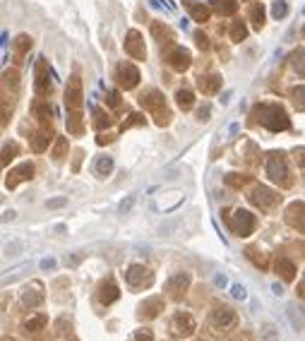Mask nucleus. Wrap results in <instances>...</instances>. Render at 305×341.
<instances>
[{"instance_id": "obj_33", "label": "nucleus", "mask_w": 305, "mask_h": 341, "mask_svg": "<svg viewBox=\"0 0 305 341\" xmlns=\"http://www.w3.org/2000/svg\"><path fill=\"white\" fill-rule=\"evenodd\" d=\"M94 170H96V175H99V178H106V175H111L113 159H111V156H99V159H96V164H94Z\"/></svg>"}, {"instance_id": "obj_28", "label": "nucleus", "mask_w": 305, "mask_h": 341, "mask_svg": "<svg viewBox=\"0 0 305 341\" xmlns=\"http://www.w3.org/2000/svg\"><path fill=\"white\" fill-rule=\"evenodd\" d=\"M152 36H154L159 43H171V41H173V34H171V29H168L164 22H154V24H152Z\"/></svg>"}, {"instance_id": "obj_57", "label": "nucleus", "mask_w": 305, "mask_h": 341, "mask_svg": "<svg viewBox=\"0 0 305 341\" xmlns=\"http://www.w3.org/2000/svg\"><path fill=\"white\" fill-rule=\"evenodd\" d=\"M2 341H17V339H10V337H5V339H2Z\"/></svg>"}, {"instance_id": "obj_43", "label": "nucleus", "mask_w": 305, "mask_h": 341, "mask_svg": "<svg viewBox=\"0 0 305 341\" xmlns=\"http://www.w3.org/2000/svg\"><path fill=\"white\" fill-rule=\"evenodd\" d=\"M106 104H109L111 108H118V106H120V94H118L115 89H109V91H106Z\"/></svg>"}, {"instance_id": "obj_47", "label": "nucleus", "mask_w": 305, "mask_h": 341, "mask_svg": "<svg viewBox=\"0 0 305 341\" xmlns=\"http://www.w3.org/2000/svg\"><path fill=\"white\" fill-rule=\"evenodd\" d=\"M82 156H84V151H75V159H72V170H75V173L80 170V164H82Z\"/></svg>"}, {"instance_id": "obj_48", "label": "nucleus", "mask_w": 305, "mask_h": 341, "mask_svg": "<svg viewBox=\"0 0 305 341\" xmlns=\"http://www.w3.org/2000/svg\"><path fill=\"white\" fill-rule=\"evenodd\" d=\"M231 291H233V296H236V298H240V300L245 298V288H243L240 284H236L233 288H231Z\"/></svg>"}, {"instance_id": "obj_56", "label": "nucleus", "mask_w": 305, "mask_h": 341, "mask_svg": "<svg viewBox=\"0 0 305 341\" xmlns=\"http://www.w3.org/2000/svg\"><path fill=\"white\" fill-rule=\"evenodd\" d=\"M243 341H252V337H250L248 332H245V334H243Z\"/></svg>"}, {"instance_id": "obj_6", "label": "nucleus", "mask_w": 305, "mask_h": 341, "mask_svg": "<svg viewBox=\"0 0 305 341\" xmlns=\"http://www.w3.org/2000/svg\"><path fill=\"white\" fill-rule=\"evenodd\" d=\"M248 199H250V204L257 207L260 212H274L279 204H281V195L274 192L272 188H267V185H255L250 190Z\"/></svg>"}, {"instance_id": "obj_21", "label": "nucleus", "mask_w": 305, "mask_h": 341, "mask_svg": "<svg viewBox=\"0 0 305 341\" xmlns=\"http://www.w3.org/2000/svg\"><path fill=\"white\" fill-rule=\"evenodd\" d=\"M31 113L34 118L41 123V125H51V115H53V108H51V104H48V99H36L34 104H31Z\"/></svg>"}, {"instance_id": "obj_58", "label": "nucleus", "mask_w": 305, "mask_h": 341, "mask_svg": "<svg viewBox=\"0 0 305 341\" xmlns=\"http://www.w3.org/2000/svg\"><path fill=\"white\" fill-rule=\"evenodd\" d=\"M70 341H80V339H75V337H72V334H70Z\"/></svg>"}, {"instance_id": "obj_31", "label": "nucleus", "mask_w": 305, "mask_h": 341, "mask_svg": "<svg viewBox=\"0 0 305 341\" xmlns=\"http://www.w3.org/2000/svg\"><path fill=\"white\" fill-rule=\"evenodd\" d=\"M175 101H178V106H180L183 111H190L195 106V94L190 89H178V91H175Z\"/></svg>"}, {"instance_id": "obj_46", "label": "nucleus", "mask_w": 305, "mask_h": 341, "mask_svg": "<svg viewBox=\"0 0 305 341\" xmlns=\"http://www.w3.org/2000/svg\"><path fill=\"white\" fill-rule=\"evenodd\" d=\"M135 341H154L152 329H137V332H135Z\"/></svg>"}, {"instance_id": "obj_11", "label": "nucleus", "mask_w": 305, "mask_h": 341, "mask_svg": "<svg viewBox=\"0 0 305 341\" xmlns=\"http://www.w3.org/2000/svg\"><path fill=\"white\" fill-rule=\"evenodd\" d=\"M34 89L39 96H48L51 94V77H48V63L46 58H36V67H34Z\"/></svg>"}, {"instance_id": "obj_7", "label": "nucleus", "mask_w": 305, "mask_h": 341, "mask_svg": "<svg viewBox=\"0 0 305 341\" xmlns=\"http://www.w3.org/2000/svg\"><path fill=\"white\" fill-rule=\"evenodd\" d=\"M236 322H238L236 310L228 308V305H217V308L212 310V315H209V324H212L217 332H228V329H233Z\"/></svg>"}, {"instance_id": "obj_44", "label": "nucleus", "mask_w": 305, "mask_h": 341, "mask_svg": "<svg viewBox=\"0 0 305 341\" xmlns=\"http://www.w3.org/2000/svg\"><path fill=\"white\" fill-rule=\"evenodd\" d=\"M293 161L298 164V169H305V147H296L293 149Z\"/></svg>"}, {"instance_id": "obj_14", "label": "nucleus", "mask_w": 305, "mask_h": 341, "mask_svg": "<svg viewBox=\"0 0 305 341\" xmlns=\"http://www.w3.org/2000/svg\"><path fill=\"white\" fill-rule=\"evenodd\" d=\"M190 288V274L180 272V274H173L166 281V293L171 300H183V296L188 293Z\"/></svg>"}, {"instance_id": "obj_50", "label": "nucleus", "mask_w": 305, "mask_h": 341, "mask_svg": "<svg viewBox=\"0 0 305 341\" xmlns=\"http://www.w3.org/2000/svg\"><path fill=\"white\" fill-rule=\"evenodd\" d=\"M113 140V135H99L96 137V144H109Z\"/></svg>"}, {"instance_id": "obj_52", "label": "nucleus", "mask_w": 305, "mask_h": 341, "mask_svg": "<svg viewBox=\"0 0 305 341\" xmlns=\"http://www.w3.org/2000/svg\"><path fill=\"white\" fill-rule=\"evenodd\" d=\"M63 204H65V197H58V199H51V202H48L51 209H53V207H63Z\"/></svg>"}, {"instance_id": "obj_2", "label": "nucleus", "mask_w": 305, "mask_h": 341, "mask_svg": "<svg viewBox=\"0 0 305 341\" xmlns=\"http://www.w3.org/2000/svg\"><path fill=\"white\" fill-rule=\"evenodd\" d=\"M250 118H252V120H250L252 125L260 120V125H264L269 132H283V130L291 128L288 115H286V111H283L279 104H260V106L252 108Z\"/></svg>"}, {"instance_id": "obj_35", "label": "nucleus", "mask_w": 305, "mask_h": 341, "mask_svg": "<svg viewBox=\"0 0 305 341\" xmlns=\"http://www.w3.org/2000/svg\"><path fill=\"white\" fill-rule=\"evenodd\" d=\"M291 99H293V106L298 111H305V85L291 86Z\"/></svg>"}, {"instance_id": "obj_55", "label": "nucleus", "mask_w": 305, "mask_h": 341, "mask_svg": "<svg viewBox=\"0 0 305 341\" xmlns=\"http://www.w3.org/2000/svg\"><path fill=\"white\" fill-rule=\"evenodd\" d=\"M34 341H51V337H48V334H44V337H36Z\"/></svg>"}, {"instance_id": "obj_41", "label": "nucleus", "mask_w": 305, "mask_h": 341, "mask_svg": "<svg viewBox=\"0 0 305 341\" xmlns=\"http://www.w3.org/2000/svg\"><path fill=\"white\" fill-rule=\"evenodd\" d=\"M272 15H274L277 20L286 17V15H288V2H286V0H277L274 7H272Z\"/></svg>"}, {"instance_id": "obj_8", "label": "nucleus", "mask_w": 305, "mask_h": 341, "mask_svg": "<svg viewBox=\"0 0 305 341\" xmlns=\"http://www.w3.org/2000/svg\"><path fill=\"white\" fill-rule=\"evenodd\" d=\"M115 82L120 89H135L139 85V70L137 65H132V63H120L118 67H115Z\"/></svg>"}, {"instance_id": "obj_10", "label": "nucleus", "mask_w": 305, "mask_h": 341, "mask_svg": "<svg viewBox=\"0 0 305 341\" xmlns=\"http://www.w3.org/2000/svg\"><path fill=\"white\" fill-rule=\"evenodd\" d=\"M164 58H166V63L175 70V72H185L190 65H193V56H190V51H185L183 46H171L166 53H164Z\"/></svg>"}, {"instance_id": "obj_37", "label": "nucleus", "mask_w": 305, "mask_h": 341, "mask_svg": "<svg viewBox=\"0 0 305 341\" xmlns=\"http://www.w3.org/2000/svg\"><path fill=\"white\" fill-rule=\"evenodd\" d=\"M2 86H5V89H7V86H10V89H17V86H20V72H17L15 67L2 72Z\"/></svg>"}, {"instance_id": "obj_24", "label": "nucleus", "mask_w": 305, "mask_h": 341, "mask_svg": "<svg viewBox=\"0 0 305 341\" xmlns=\"http://www.w3.org/2000/svg\"><path fill=\"white\" fill-rule=\"evenodd\" d=\"M29 51H31V36H29V34H20V36L12 41V56H15V63H22Z\"/></svg>"}, {"instance_id": "obj_26", "label": "nucleus", "mask_w": 305, "mask_h": 341, "mask_svg": "<svg viewBox=\"0 0 305 341\" xmlns=\"http://www.w3.org/2000/svg\"><path fill=\"white\" fill-rule=\"evenodd\" d=\"M277 274L283 281H293L296 279V264L288 259V257H277Z\"/></svg>"}, {"instance_id": "obj_42", "label": "nucleus", "mask_w": 305, "mask_h": 341, "mask_svg": "<svg viewBox=\"0 0 305 341\" xmlns=\"http://www.w3.org/2000/svg\"><path fill=\"white\" fill-rule=\"evenodd\" d=\"M195 43H197V48H202V51H209V46H212L204 31H195Z\"/></svg>"}, {"instance_id": "obj_53", "label": "nucleus", "mask_w": 305, "mask_h": 341, "mask_svg": "<svg viewBox=\"0 0 305 341\" xmlns=\"http://www.w3.org/2000/svg\"><path fill=\"white\" fill-rule=\"evenodd\" d=\"M298 296L305 298V274H303V279H301V284H298Z\"/></svg>"}, {"instance_id": "obj_38", "label": "nucleus", "mask_w": 305, "mask_h": 341, "mask_svg": "<svg viewBox=\"0 0 305 341\" xmlns=\"http://www.w3.org/2000/svg\"><path fill=\"white\" fill-rule=\"evenodd\" d=\"M113 118L109 113H104L101 108H94V125L99 128V130H104V128H111Z\"/></svg>"}, {"instance_id": "obj_1", "label": "nucleus", "mask_w": 305, "mask_h": 341, "mask_svg": "<svg viewBox=\"0 0 305 341\" xmlns=\"http://www.w3.org/2000/svg\"><path fill=\"white\" fill-rule=\"evenodd\" d=\"M82 80L80 75H72L67 80V89H65V108H67V132L70 135H82Z\"/></svg>"}, {"instance_id": "obj_12", "label": "nucleus", "mask_w": 305, "mask_h": 341, "mask_svg": "<svg viewBox=\"0 0 305 341\" xmlns=\"http://www.w3.org/2000/svg\"><path fill=\"white\" fill-rule=\"evenodd\" d=\"M34 173H36V169H34V164H31V161L20 164L17 169H12L7 175H5V188H7V190H15L20 183L31 180V178H34Z\"/></svg>"}, {"instance_id": "obj_3", "label": "nucleus", "mask_w": 305, "mask_h": 341, "mask_svg": "<svg viewBox=\"0 0 305 341\" xmlns=\"http://www.w3.org/2000/svg\"><path fill=\"white\" fill-rule=\"evenodd\" d=\"M139 106H142L144 111L152 113V118L156 120V125L166 128L168 123H171V111L166 108V99H164V94H161L159 89H147V91H142V94H139Z\"/></svg>"}, {"instance_id": "obj_4", "label": "nucleus", "mask_w": 305, "mask_h": 341, "mask_svg": "<svg viewBox=\"0 0 305 341\" xmlns=\"http://www.w3.org/2000/svg\"><path fill=\"white\" fill-rule=\"evenodd\" d=\"M223 219H226V224L231 228V233L233 235H238V238H248L255 233V226H257V219H255V214L248 212V209H236V212H221Z\"/></svg>"}, {"instance_id": "obj_40", "label": "nucleus", "mask_w": 305, "mask_h": 341, "mask_svg": "<svg viewBox=\"0 0 305 341\" xmlns=\"http://www.w3.org/2000/svg\"><path fill=\"white\" fill-rule=\"evenodd\" d=\"M17 151H20V147H17V142H10L2 147V166H7L15 156H17Z\"/></svg>"}, {"instance_id": "obj_59", "label": "nucleus", "mask_w": 305, "mask_h": 341, "mask_svg": "<svg viewBox=\"0 0 305 341\" xmlns=\"http://www.w3.org/2000/svg\"><path fill=\"white\" fill-rule=\"evenodd\" d=\"M303 34H305V29H303Z\"/></svg>"}, {"instance_id": "obj_20", "label": "nucleus", "mask_w": 305, "mask_h": 341, "mask_svg": "<svg viewBox=\"0 0 305 341\" xmlns=\"http://www.w3.org/2000/svg\"><path fill=\"white\" fill-rule=\"evenodd\" d=\"M44 286L39 284V281H34V284H29L24 291H22V305L24 308H39L41 303H44Z\"/></svg>"}, {"instance_id": "obj_15", "label": "nucleus", "mask_w": 305, "mask_h": 341, "mask_svg": "<svg viewBox=\"0 0 305 341\" xmlns=\"http://www.w3.org/2000/svg\"><path fill=\"white\" fill-rule=\"evenodd\" d=\"M125 53L132 60H144L147 58V48H144V39L137 29H130L125 34Z\"/></svg>"}, {"instance_id": "obj_25", "label": "nucleus", "mask_w": 305, "mask_h": 341, "mask_svg": "<svg viewBox=\"0 0 305 341\" xmlns=\"http://www.w3.org/2000/svg\"><path fill=\"white\" fill-rule=\"evenodd\" d=\"M183 5H185V10L193 15L195 22H209V17H212V10H209L207 5H202V2H195V0H183Z\"/></svg>"}, {"instance_id": "obj_54", "label": "nucleus", "mask_w": 305, "mask_h": 341, "mask_svg": "<svg viewBox=\"0 0 305 341\" xmlns=\"http://www.w3.org/2000/svg\"><path fill=\"white\" fill-rule=\"evenodd\" d=\"M130 204H132V199H128V202H123V204H120V212H128V209H130Z\"/></svg>"}, {"instance_id": "obj_9", "label": "nucleus", "mask_w": 305, "mask_h": 341, "mask_svg": "<svg viewBox=\"0 0 305 341\" xmlns=\"http://www.w3.org/2000/svg\"><path fill=\"white\" fill-rule=\"evenodd\" d=\"M154 274L144 267V264H130L125 269V284L130 288H142V286H152Z\"/></svg>"}, {"instance_id": "obj_60", "label": "nucleus", "mask_w": 305, "mask_h": 341, "mask_svg": "<svg viewBox=\"0 0 305 341\" xmlns=\"http://www.w3.org/2000/svg\"><path fill=\"white\" fill-rule=\"evenodd\" d=\"M199 341H202V339H199Z\"/></svg>"}, {"instance_id": "obj_16", "label": "nucleus", "mask_w": 305, "mask_h": 341, "mask_svg": "<svg viewBox=\"0 0 305 341\" xmlns=\"http://www.w3.org/2000/svg\"><path fill=\"white\" fill-rule=\"evenodd\" d=\"M53 137H56V135H53V128H51V125H41L36 132H31V137H29V149H31L34 154H41V151L48 149V144H51Z\"/></svg>"}, {"instance_id": "obj_23", "label": "nucleus", "mask_w": 305, "mask_h": 341, "mask_svg": "<svg viewBox=\"0 0 305 341\" xmlns=\"http://www.w3.org/2000/svg\"><path fill=\"white\" fill-rule=\"evenodd\" d=\"M197 89H199L202 94L212 96V94H217V91L221 89V77H219V75H199V77H197Z\"/></svg>"}, {"instance_id": "obj_13", "label": "nucleus", "mask_w": 305, "mask_h": 341, "mask_svg": "<svg viewBox=\"0 0 305 341\" xmlns=\"http://www.w3.org/2000/svg\"><path fill=\"white\" fill-rule=\"evenodd\" d=\"M197 329V322L190 313H175L171 320V332L175 337H193Z\"/></svg>"}, {"instance_id": "obj_27", "label": "nucleus", "mask_w": 305, "mask_h": 341, "mask_svg": "<svg viewBox=\"0 0 305 341\" xmlns=\"http://www.w3.org/2000/svg\"><path fill=\"white\" fill-rule=\"evenodd\" d=\"M46 324H48V317L46 315H34V317H29L27 322H24V332L27 334H39L41 329H46Z\"/></svg>"}, {"instance_id": "obj_30", "label": "nucleus", "mask_w": 305, "mask_h": 341, "mask_svg": "<svg viewBox=\"0 0 305 341\" xmlns=\"http://www.w3.org/2000/svg\"><path fill=\"white\" fill-rule=\"evenodd\" d=\"M250 22H252L255 29L264 27V5L262 2H252L250 5Z\"/></svg>"}, {"instance_id": "obj_5", "label": "nucleus", "mask_w": 305, "mask_h": 341, "mask_svg": "<svg viewBox=\"0 0 305 341\" xmlns=\"http://www.w3.org/2000/svg\"><path fill=\"white\" fill-rule=\"evenodd\" d=\"M267 175L272 183H277L281 188H291L293 185V178H291V170H288V159L283 151H269L267 156Z\"/></svg>"}, {"instance_id": "obj_39", "label": "nucleus", "mask_w": 305, "mask_h": 341, "mask_svg": "<svg viewBox=\"0 0 305 341\" xmlns=\"http://www.w3.org/2000/svg\"><path fill=\"white\" fill-rule=\"evenodd\" d=\"M236 10H238L236 0H219L217 2V12L219 15H236Z\"/></svg>"}, {"instance_id": "obj_32", "label": "nucleus", "mask_w": 305, "mask_h": 341, "mask_svg": "<svg viewBox=\"0 0 305 341\" xmlns=\"http://www.w3.org/2000/svg\"><path fill=\"white\" fill-rule=\"evenodd\" d=\"M291 67L298 72V77L305 80V48H298L291 53Z\"/></svg>"}, {"instance_id": "obj_45", "label": "nucleus", "mask_w": 305, "mask_h": 341, "mask_svg": "<svg viewBox=\"0 0 305 341\" xmlns=\"http://www.w3.org/2000/svg\"><path fill=\"white\" fill-rule=\"evenodd\" d=\"M144 123V118L137 113H132L130 115V120H123V125H120V130H128V128H132V125H142Z\"/></svg>"}, {"instance_id": "obj_22", "label": "nucleus", "mask_w": 305, "mask_h": 341, "mask_svg": "<svg viewBox=\"0 0 305 341\" xmlns=\"http://www.w3.org/2000/svg\"><path fill=\"white\" fill-rule=\"evenodd\" d=\"M245 257H248L260 272H267V269H269V257H267V253H264L260 245H248V248H245Z\"/></svg>"}, {"instance_id": "obj_29", "label": "nucleus", "mask_w": 305, "mask_h": 341, "mask_svg": "<svg viewBox=\"0 0 305 341\" xmlns=\"http://www.w3.org/2000/svg\"><path fill=\"white\" fill-rule=\"evenodd\" d=\"M228 36H231V41H233V43L245 41V39H248V27H245V22L236 20V22L231 24V29H228Z\"/></svg>"}, {"instance_id": "obj_19", "label": "nucleus", "mask_w": 305, "mask_h": 341, "mask_svg": "<svg viewBox=\"0 0 305 341\" xmlns=\"http://www.w3.org/2000/svg\"><path fill=\"white\" fill-rule=\"evenodd\" d=\"M96 298H99V303H101V305H111V303H115V300L120 298V288H118V284H115V279H113V277H109L106 281H101Z\"/></svg>"}, {"instance_id": "obj_18", "label": "nucleus", "mask_w": 305, "mask_h": 341, "mask_svg": "<svg viewBox=\"0 0 305 341\" xmlns=\"http://www.w3.org/2000/svg\"><path fill=\"white\" fill-rule=\"evenodd\" d=\"M164 308H166L164 298H161V296H152V298H147L144 303H139L137 315H139V320H154V317L161 315Z\"/></svg>"}, {"instance_id": "obj_34", "label": "nucleus", "mask_w": 305, "mask_h": 341, "mask_svg": "<svg viewBox=\"0 0 305 341\" xmlns=\"http://www.w3.org/2000/svg\"><path fill=\"white\" fill-rule=\"evenodd\" d=\"M53 161H65V156H67V137H56V144H53Z\"/></svg>"}, {"instance_id": "obj_51", "label": "nucleus", "mask_w": 305, "mask_h": 341, "mask_svg": "<svg viewBox=\"0 0 305 341\" xmlns=\"http://www.w3.org/2000/svg\"><path fill=\"white\" fill-rule=\"evenodd\" d=\"M56 267V259H44L41 262V269H53Z\"/></svg>"}, {"instance_id": "obj_49", "label": "nucleus", "mask_w": 305, "mask_h": 341, "mask_svg": "<svg viewBox=\"0 0 305 341\" xmlns=\"http://www.w3.org/2000/svg\"><path fill=\"white\" fill-rule=\"evenodd\" d=\"M197 118H199V120H209V106L199 108V111H197Z\"/></svg>"}, {"instance_id": "obj_36", "label": "nucleus", "mask_w": 305, "mask_h": 341, "mask_svg": "<svg viewBox=\"0 0 305 341\" xmlns=\"http://www.w3.org/2000/svg\"><path fill=\"white\" fill-rule=\"evenodd\" d=\"M250 180V175H243V173H228L226 175V185H231V188H245Z\"/></svg>"}, {"instance_id": "obj_17", "label": "nucleus", "mask_w": 305, "mask_h": 341, "mask_svg": "<svg viewBox=\"0 0 305 341\" xmlns=\"http://www.w3.org/2000/svg\"><path fill=\"white\" fill-rule=\"evenodd\" d=\"M283 221L291 228H296V231L303 233L305 231V202H291L288 209H286V214H283Z\"/></svg>"}]
</instances>
